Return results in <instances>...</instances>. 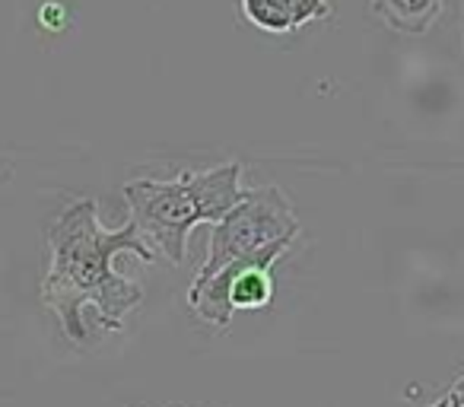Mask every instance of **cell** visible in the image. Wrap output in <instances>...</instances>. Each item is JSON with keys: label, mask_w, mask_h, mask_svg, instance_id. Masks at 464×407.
Instances as JSON below:
<instances>
[{"label": "cell", "mask_w": 464, "mask_h": 407, "mask_svg": "<svg viewBox=\"0 0 464 407\" xmlns=\"http://www.w3.org/2000/svg\"><path fill=\"white\" fill-rule=\"evenodd\" d=\"M124 252L143 265L160 258L143 242L134 220L105 229L92 198L71 200L48 227V271L42 280V299L58 315L61 331L73 347L90 344L83 325L86 305L96 309V322L105 331H124V318L140 305V284L115 271V258Z\"/></svg>", "instance_id": "6da1fadb"}, {"label": "cell", "mask_w": 464, "mask_h": 407, "mask_svg": "<svg viewBox=\"0 0 464 407\" xmlns=\"http://www.w3.org/2000/svg\"><path fill=\"white\" fill-rule=\"evenodd\" d=\"M242 162H219L175 179H134L124 185L130 220L143 242L172 267L188 258V236L198 223H217L242 200Z\"/></svg>", "instance_id": "7a4b0ae2"}, {"label": "cell", "mask_w": 464, "mask_h": 407, "mask_svg": "<svg viewBox=\"0 0 464 407\" xmlns=\"http://www.w3.org/2000/svg\"><path fill=\"white\" fill-rule=\"evenodd\" d=\"M296 236L299 220L293 214L290 198L277 185L246 188L239 204L223 220L210 223V246H207V258L200 265L194 284L213 277L219 267L232 265V261L248 258V255L271 246V242L296 239Z\"/></svg>", "instance_id": "3957f363"}, {"label": "cell", "mask_w": 464, "mask_h": 407, "mask_svg": "<svg viewBox=\"0 0 464 407\" xmlns=\"http://www.w3.org/2000/svg\"><path fill=\"white\" fill-rule=\"evenodd\" d=\"M449 0H369V10L398 35H426L442 16Z\"/></svg>", "instance_id": "277c9868"}, {"label": "cell", "mask_w": 464, "mask_h": 407, "mask_svg": "<svg viewBox=\"0 0 464 407\" xmlns=\"http://www.w3.org/2000/svg\"><path fill=\"white\" fill-rule=\"evenodd\" d=\"M242 14L252 26L265 29V33L284 35L296 33V10L293 0H242Z\"/></svg>", "instance_id": "5b68a950"}, {"label": "cell", "mask_w": 464, "mask_h": 407, "mask_svg": "<svg viewBox=\"0 0 464 407\" xmlns=\"http://www.w3.org/2000/svg\"><path fill=\"white\" fill-rule=\"evenodd\" d=\"M445 398H449V407H464V392H449Z\"/></svg>", "instance_id": "8992f818"}, {"label": "cell", "mask_w": 464, "mask_h": 407, "mask_svg": "<svg viewBox=\"0 0 464 407\" xmlns=\"http://www.w3.org/2000/svg\"><path fill=\"white\" fill-rule=\"evenodd\" d=\"M449 392H464V375H458V379L451 382V388H449Z\"/></svg>", "instance_id": "52a82bcc"}, {"label": "cell", "mask_w": 464, "mask_h": 407, "mask_svg": "<svg viewBox=\"0 0 464 407\" xmlns=\"http://www.w3.org/2000/svg\"><path fill=\"white\" fill-rule=\"evenodd\" d=\"M430 407H449V398H442V401H436V404H430Z\"/></svg>", "instance_id": "ba28073f"}, {"label": "cell", "mask_w": 464, "mask_h": 407, "mask_svg": "<svg viewBox=\"0 0 464 407\" xmlns=\"http://www.w3.org/2000/svg\"><path fill=\"white\" fill-rule=\"evenodd\" d=\"M461 45H464V20H461Z\"/></svg>", "instance_id": "9c48e42d"}]
</instances>
